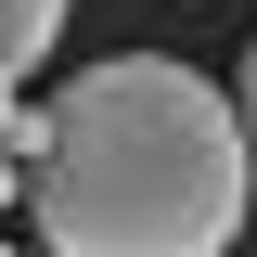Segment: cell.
<instances>
[{"instance_id":"6da1fadb","label":"cell","mask_w":257,"mask_h":257,"mask_svg":"<svg viewBox=\"0 0 257 257\" xmlns=\"http://www.w3.org/2000/svg\"><path fill=\"white\" fill-rule=\"evenodd\" d=\"M0 142L26 155V219L52 257H231L244 231V103L167 52L77 64Z\"/></svg>"},{"instance_id":"7a4b0ae2","label":"cell","mask_w":257,"mask_h":257,"mask_svg":"<svg viewBox=\"0 0 257 257\" xmlns=\"http://www.w3.org/2000/svg\"><path fill=\"white\" fill-rule=\"evenodd\" d=\"M52 26H64V0H0V64H13V77L52 64Z\"/></svg>"},{"instance_id":"3957f363","label":"cell","mask_w":257,"mask_h":257,"mask_svg":"<svg viewBox=\"0 0 257 257\" xmlns=\"http://www.w3.org/2000/svg\"><path fill=\"white\" fill-rule=\"evenodd\" d=\"M231 103H244V142H257V52H244V77H231Z\"/></svg>"},{"instance_id":"277c9868","label":"cell","mask_w":257,"mask_h":257,"mask_svg":"<svg viewBox=\"0 0 257 257\" xmlns=\"http://www.w3.org/2000/svg\"><path fill=\"white\" fill-rule=\"evenodd\" d=\"M13 193H26V155H13V142H0V206H13Z\"/></svg>"},{"instance_id":"5b68a950","label":"cell","mask_w":257,"mask_h":257,"mask_svg":"<svg viewBox=\"0 0 257 257\" xmlns=\"http://www.w3.org/2000/svg\"><path fill=\"white\" fill-rule=\"evenodd\" d=\"M0 128H13V64H0Z\"/></svg>"},{"instance_id":"8992f818","label":"cell","mask_w":257,"mask_h":257,"mask_svg":"<svg viewBox=\"0 0 257 257\" xmlns=\"http://www.w3.org/2000/svg\"><path fill=\"white\" fill-rule=\"evenodd\" d=\"M39 257H52V244H39Z\"/></svg>"},{"instance_id":"52a82bcc","label":"cell","mask_w":257,"mask_h":257,"mask_svg":"<svg viewBox=\"0 0 257 257\" xmlns=\"http://www.w3.org/2000/svg\"><path fill=\"white\" fill-rule=\"evenodd\" d=\"M0 257H13V244H0Z\"/></svg>"}]
</instances>
